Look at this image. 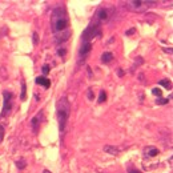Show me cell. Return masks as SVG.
I'll return each instance as SVG.
<instances>
[{
  "mask_svg": "<svg viewBox=\"0 0 173 173\" xmlns=\"http://www.w3.org/2000/svg\"><path fill=\"white\" fill-rule=\"evenodd\" d=\"M51 27L57 44L67 41L71 36L69 29V17L64 7H56L51 15Z\"/></svg>",
  "mask_w": 173,
  "mask_h": 173,
  "instance_id": "obj_1",
  "label": "cell"
},
{
  "mask_svg": "<svg viewBox=\"0 0 173 173\" xmlns=\"http://www.w3.org/2000/svg\"><path fill=\"white\" fill-rule=\"evenodd\" d=\"M69 114H71V104L68 101V99L67 97L59 99V101H57V119H59L60 133H64Z\"/></svg>",
  "mask_w": 173,
  "mask_h": 173,
  "instance_id": "obj_2",
  "label": "cell"
},
{
  "mask_svg": "<svg viewBox=\"0 0 173 173\" xmlns=\"http://www.w3.org/2000/svg\"><path fill=\"white\" fill-rule=\"evenodd\" d=\"M125 4L133 12H145L147 9H149L157 3L156 1H151V0H131V1H127Z\"/></svg>",
  "mask_w": 173,
  "mask_h": 173,
  "instance_id": "obj_3",
  "label": "cell"
},
{
  "mask_svg": "<svg viewBox=\"0 0 173 173\" xmlns=\"http://www.w3.org/2000/svg\"><path fill=\"white\" fill-rule=\"evenodd\" d=\"M96 36H101L100 24H97V23L92 21V24H91L89 27H88L85 31L83 32V35H81V40H83V41L91 43V40H92L93 37H96Z\"/></svg>",
  "mask_w": 173,
  "mask_h": 173,
  "instance_id": "obj_4",
  "label": "cell"
},
{
  "mask_svg": "<svg viewBox=\"0 0 173 173\" xmlns=\"http://www.w3.org/2000/svg\"><path fill=\"white\" fill-rule=\"evenodd\" d=\"M4 107H3V112H1V116L3 117H6V116H8L9 113H11L12 111V103H14V95H12L11 92H8V91H4Z\"/></svg>",
  "mask_w": 173,
  "mask_h": 173,
  "instance_id": "obj_5",
  "label": "cell"
},
{
  "mask_svg": "<svg viewBox=\"0 0 173 173\" xmlns=\"http://www.w3.org/2000/svg\"><path fill=\"white\" fill-rule=\"evenodd\" d=\"M91 49H92L91 43H88V41H83V43H81L80 51H79V63H84V61H85L86 56L89 55Z\"/></svg>",
  "mask_w": 173,
  "mask_h": 173,
  "instance_id": "obj_6",
  "label": "cell"
},
{
  "mask_svg": "<svg viewBox=\"0 0 173 173\" xmlns=\"http://www.w3.org/2000/svg\"><path fill=\"white\" fill-rule=\"evenodd\" d=\"M108 19H109V9H107V8L97 9V12H96V15H95V23L103 24V23H105Z\"/></svg>",
  "mask_w": 173,
  "mask_h": 173,
  "instance_id": "obj_7",
  "label": "cell"
},
{
  "mask_svg": "<svg viewBox=\"0 0 173 173\" xmlns=\"http://www.w3.org/2000/svg\"><path fill=\"white\" fill-rule=\"evenodd\" d=\"M43 119H44V112H43V111H40L39 113L36 114V116H34V117H32V120H31V127H32V131H34L35 133L39 131L40 124H41Z\"/></svg>",
  "mask_w": 173,
  "mask_h": 173,
  "instance_id": "obj_8",
  "label": "cell"
},
{
  "mask_svg": "<svg viewBox=\"0 0 173 173\" xmlns=\"http://www.w3.org/2000/svg\"><path fill=\"white\" fill-rule=\"evenodd\" d=\"M144 153H145L147 157H156V156H159L160 152L156 147H147V148L144 149Z\"/></svg>",
  "mask_w": 173,
  "mask_h": 173,
  "instance_id": "obj_9",
  "label": "cell"
},
{
  "mask_svg": "<svg viewBox=\"0 0 173 173\" xmlns=\"http://www.w3.org/2000/svg\"><path fill=\"white\" fill-rule=\"evenodd\" d=\"M36 84L43 85L44 88H49L51 86V81L48 80L47 77H44V76H39V77H36Z\"/></svg>",
  "mask_w": 173,
  "mask_h": 173,
  "instance_id": "obj_10",
  "label": "cell"
},
{
  "mask_svg": "<svg viewBox=\"0 0 173 173\" xmlns=\"http://www.w3.org/2000/svg\"><path fill=\"white\" fill-rule=\"evenodd\" d=\"M104 151L109 154H117L119 152H120V148H117V147H112V145H105L104 147Z\"/></svg>",
  "mask_w": 173,
  "mask_h": 173,
  "instance_id": "obj_11",
  "label": "cell"
},
{
  "mask_svg": "<svg viewBox=\"0 0 173 173\" xmlns=\"http://www.w3.org/2000/svg\"><path fill=\"white\" fill-rule=\"evenodd\" d=\"M113 60V53L111 52H104L103 55H101V61L103 63H109Z\"/></svg>",
  "mask_w": 173,
  "mask_h": 173,
  "instance_id": "obj_12",
  "label": "cell"
},
{
  "mask_svg": "<svg viewBox=\"0 0 173 173\" xmlns=\"http://www.w3.org/2000/svg\"><path fill=\"white\" fill-rule=\"evenodd\" d=\"M27 99V85H25V81H21V96H20V100H25Z\"/></svg>",
  "mask_w": 173,
  "mask_h": 173,
  "instance_id": "obj_13",
  "label": "cell"
},
{
  "mask_svg": "<svg viewBox=\"0 0 173 173\" xmlns=\"http://www.w3.org/2000/svg\"><path fill=\"white\" fill-rule=\"evenodd\" d=\"M104 101H107V93L105 91H100V95H99V103H104Z\"/></svg>",
  "mask_w": 173,
  "mask_h": 173,
  "instance_id": "obj_14",
  "label": "cell"
},
{
  "mask_svg": "<svg viewBox=\"0 0 173 173\" xmlns=\"http://www.w3.org/2000/svg\"><path fill=\"white\" fill-rule=\"evenodd\" d=\"M160 85H164L167 89H170V86H172V84H170L169 80H160Z\"/></svg>",
  "mask_w": 173,
  "mask_h": 173,
  "instance_id": "obj_15",
  "label": "cell"
},
{
  "mask_svg": "<svg viewBox=\"0 0 173 173\" xmlns=\"http://www.w3.org/2000/svg\"><path fill=\"white\" fill-rule=\"evenodd\" d=\"M25 165H27V164H25V160H23V159H21V160H19V161L16 162V167L19 168V169H24Z\"/></svg>",
  "mask_w": 173,
  "mask_h": 173,
  "instance_id": "obj_16",
  "label": "cell"
},
{
  "mask_svg": "<svg viewBox=\"0 0 173 173\" xmlns=\"http://www.w3.org/2000/svg\"><path fill=\"white\" fill-rule=\"evenodd\" d=\"M86 96H88V99L89 100H93V97H95V92H93V89H88V93H86Z\"/></svg>",
  "mask_w": 173,
  "mask_h": 173,
  "instance_id": "obj_17",
  "label": "cell"
},
{
  "mask_svg": "<svg viewBox=\"0 0 173 173\" xmlns=\"http://www.w3.org/2000/svg\"><path fill=\"white\" fill-rule=\"evenodd\" d=\"M152 93H153L154 96H161V89H160V88H153V89H152Z\"/></svg>",
  "mask_w": 173,
  "mask_h": 173,
  "instance_id": "obj_18",
  "label": "cell"
},
{
  "mask_svg": "<svg viewBox=\"0 0 173 173\" xmlns=\"http://www.w3.org/2000/svg\"><path fill=\"white\" fill-rule=\"evenodd\" d=\"M57 53H59V56L64 57L65 53H67V51H65V48H59V49H57Z\"/></svg>",
  "mask_w": 173,
  "mask_h": 173,
  "instance_id": "obj_19",
  "label": "cell"
},
{
  "mask_svg": "<svg viewBox=\"0 0 173 173\" xmlns=\"http://www.w3.org/2000/svg\"><path fill=\"white\" fill-rule=\"evenodd\" d=\"M128 173H142V172H141V170H139V169H136V168L129 167L128 168Z\"/></svg>",
  "mask_w": 173,
  "mask_h": 173,
  "instance_id": "obj_20",
  "label": "cell"
},
{
  "mask_svg": "<svg viewBox=\"0 0 173 173\" xmlns=\"http://www.w3.org/2000/svg\"><path fill=\"white\" fill-rule=\"evenodd\" d=\"M168 101H169L168 99H157L156 103H157V104H167Z\"/></svg>",
  "mask_w": 173,
  "mask_h": 173,
  "instance_id": "obj_21",
  "label": "cell"
},
{
  "mask_svg": "<svg viewBox=\"0 0 173 173\" xmlns=\"http://www.w3.org/2000/svg\"><path fill=\"white\" fill-rule=\"evenodd\" d=\"M3 139H4V128L0 125V142L3 141Z\"/></svg>",
  "mask_w": 173,
  "mask_h": 173,
  "instance_id": "obj_22",
  "label": "cell"
},
{
  "mask_svg": "<svg viewBox=\"0 0 173 173\" xmlns=\"http://www.w3.org/2000/svg\"><path fill=\"white\" fill-rule=\"evenodd\" d=\"M48 72H49V65H47V64H45L44 67H43V73H44V75H47Z\"/></svg>",
  "mask_w": 173,
  "mask_h": 173,
  "instance_id": "obj_23",
  "label": "cell"
},
{
  "mask_svg": "<svg viewBox=\"0 0 173 173\" xmlns=\"http://www.w3.org/2000/svg\"><path fill=\"white\" fill-rule=\"evenodd\" d=\"M34 44H37V34L34 32Z\"/></svg>",
  "mask_w": 173,
  "mask_h": 173,
  "instance_id": "obj_24",
  "label": "cell"
},
{
  "mask_svg": "<svg viewBox=\"0 0 173 173\" xmlns=\"http://www.w3.org/2000/svg\"><path fill=\"white\" fill-rule=\"evenodd\" d=\"M123 75H124V72L121 69H119V76H123Z\"/></svg>",
  "mask_w": 173,
  "mask_h": 173,
  "instance_id": "obj_25",
  "label": "cell"
},
{
  "mask_svg": "<svg viewBox=\"0 0 173 173\" xmlns=\"http://www.w3.org/2000/svg\"><path fill=\"white\" fill-rule=\"evenodd\" d=\"M43 173H52V172H49V170H47V169H45V170H44V172H43Z\"/></svg>",
  "mask_w": 173,
  "mask_h": 173,
  "instance_id": "obj_26",
  "label": "cell"
}]
</instances>
